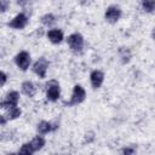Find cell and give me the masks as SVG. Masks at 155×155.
<instances>
[{
	"label": "cell",
	"instance_id": "15",
	"mask_svg": "<svg viewBox=\"0 0 155 155\" xmlns=\"http://www.w3.org/2000/svg\"><path fill=\"white\" fill-rule=\"evenodd\" d=\"M33 153H34V149L31 148L30 143H24L18 150V155H33Z\"/></svg>",
	"mask_w": 155,
	"mask_h": 155
},
{
	"label": "cell",
	"instance_id": "1",
	"mask_svg": "<svg viewBox=\"0 0 155 155\" xmlns=\"http://www.w3.org/2000/svg\"><path fill=\"white\" fill-rule=\"evenodd\" d=\"M68 45L70 47L71 51L74 52H80L82 50V46H84V38L81 34L79 33H74L71 35L68 36Z\"/></svg>",
	"mask_w": 155,
	"mask_h": 155
},
{
	"label": "cell",
	"instance_id": "4",
	"mask_svg": "<svg viewBox=\"0 0 155 155\" xmlns=\"http://www.w3.org/2000/svg\"><path fill=\"white\" fill-rule=\"evenodd\" d=\"M15 62L17 64V67L21 69V70H27L29 68V64H30V54L27 52V51H21L19 53L16 54L15 57Z\"/></svg>",
	"mask_w": 155,
	"mask_h": 155
},
{
	"label": "cell",
	"instance_id": "17",
	"mask_svg": "<svg viewBox=\"0 0 155 155\" xmlns=\"http://www.w3.org/2000/svg\"><path fill=\"white\" fill-rule=\"evenodd\" d=\"M142 7L145 12H153L155 10V1L154 0H144L142 2Z\"/></svg>",
	"mask_w": 155,
	"mask_h": 155
},
{
	"label": "cell",
	"instance_id": "6",
	"mask_svg": "<svg viewBox=\"0 0 155 155\" xmlns=\"http://www.w3.org/2000/svg\"><path fill=\"white\" fill-rule=\"evenodd\" d=\"M47 68H48V62H47V59L44 58V57L39 58V59L34 63V65H33L34 73H35L39 78H41V79H44V78L46 76Z\"/></svg>",
	"mask_w": 155,
	"mask_h": 155
},
{
	"label": "cell",
	"instance_id": "10",
	"mask_svg": "<svg viewBox=\"0 0 155 155\" xmlns=\"http://www.w3.org/2000/svg\"><path fill=\"white\" fill-rule=\"evenodd\" d=\"M47 38L52 44H59L63 40V33L59 29H51L47 33Z\"/></svg>",
	"mask_w": 155,
	"mask_h": 155
},
{
	"label": "cell",
	"instance_id": "19",
	"mask_svg": "<svg viewBox=\"0 0 155 155\" xmlns=\"http://www.w3.org/2000/svg\"><path fill=\"white\" fill-rule=\"evenodd\" d=\"M122 155H136V150L133 147H126L122 149Z\"/></svg>",
	"mask_w": 155,
	"mask_h": 155
},
{
	"label": "cell",
	"instance_id": "8",
	"mask_svg": "<svg viewBox=\"0 0 155 155\" xmlns=\"http://www.w3.org/2000/svg\"><path fill=\"white\" fill-rule=\"evenodd\" d=\"M28 23V18L24 13H18L10 23H8V27L13 28V29H23Z\"/></svg>",
	"mask_w": 155,
	"mask_h": 155
},
{
	"label": "cell",
	"instance_id": "2",
	"mask_svg": "<svg viewBox=\"0 0 155 155\" xmlns=\"http://www.w3.org/2000/svg\"><path fill=\"white\" fill-rule=\"evenodd\" d=\"M85 97H86V92H85L84 87L80 86V85H75L74 86V90H73V93H71V98H70V101L67 104L68 105L80 104L81 102H84Z\"/></svg>",
	"mask_w": 155,
	"mask_h": 155
},
{
	"label": "cell",
	"instance_id": "9",
	"mask_svg": "<svg viewBox=\"0 0 155 155\" xmlns=\"http://www.w3.org/2000/svg\"><path fill=\"white\" fill-rule=\"evenodd\" d=\"M90 79H91V85L93 88H98L102 86L103 84V80H104V74L101 71V70H93L90 75Z\"/></svg>",
	"mask_w": 155,
	"mask_h": 155
},
{
	"label": "cell",
	"instance_id": "3",
	"mask_svg": "<svg viewBox=\"0 0 155 155\" xmlns=\"http://www.w3.org/2000/svg\"><path fill=\"white\" fill-rule=\"evenodd\" d=\"M46 87H47V92H46V96L48 98V101L51 102H56L58 98H59V84L56 81V80H51L46 84Z\"/></svg>",
	"mask_w": 155,
	"mask_h": 155
},
{
	"label": "cell",
	"instance_id": "23",
	"mask_svg": "<svg viewBox=\"0 0 155 155\" xmlns=\"http://www.w3.org/2000/svg\"><path fill=\"white\" fill-rule=\"evenodd\" d=\"M8 155H16V154H13V153H11V154H8Z\"/></svg>",
	"mask_w": 155,
	"mask_h": 155
},
{
	"label": "cell",
	"instance_id": "12",
	"mask_svg": "<svg viewBox=\"0 0 155 155\" xmlns=\"http://www.w3.org/2000/svg\"><path fill=\"white\" fill-rule=\"evenodd\" d=\"M57 126H53L51 122H48V121H41V122H39L38 124V132L40 133V134H45V133H48V132H51L52 130H54Z\"/></svg>",
	"mask_w": 155,
	"mask_h": 155
},
{
	"label": "cell",
	"instance_id": "21",
	"mask_svg": "<svg viewBox=\"0 0 155 155\" xmlns=\"http://www.w3.org/2000/svg\"><path fill=\"white\" fill-rule=\"evenodd\" d=\"M6 74L4 73V71H1V86H4L5 85V82H6Z\"/></svg>",
	"mask_w": 155,
	"mask_h": 155
},
{
	"label": "cell",
	"instance_id": "11",
	"mask_svg": "<svg viewBox=\"0 0 155 155\" xmlns=\"http://www.w3.org/2000/svg\"><path fill=\"white\" fill-rule=\"evenodd\" d=\"M22 92L28 97H34V94L36 92V88H35V86L31 81H24L22 84Z\"/></svg>",
	"mask_w": 155,
	"mask_h": 155
},
{
	"label": "cell",
	"instance_id": "5",
	"mask_svg": "<svg viewBox=\"0 0 155 155\" xmlns=\"http://www.w3.org/2000/svg\"><path fill=\"white\" fill-rule=\"evenodd\" d=\"M19 99V93L17 91H11L6 94V98L1 102V108L2 109H11L13 107H17Z\"/></svg>",
	"mask_w": 155,
	"mask_h": 155
},
{
	"label": "cell",
	"instance_id": "18",
	"mask_svg": "<svg viewBox=\"0 0 155 155\" xmlns=\"http://www.w3.org/2000/svg\"><path fill=\"white\" fill-rule=\"evenodd\" d=\"M54 21H56L54 19V16L52 13H46L45 16L41 17V23L45 24V25H51V24L54 23Z\"/></svg>",
	"mask_w": 155,
	"mask_h": 155
},
{
	"label": "cell",
	"instance_id": "7",
	"mask_svg": "<svg viewBox=\"0 0 155 155\" xmlns=\"http://www.w3.org/2000/svg\"><path fill=\"white\" fill-rule=\"evenodd\" d=\"M104 17L105 19L109 22V23H115L120 19L121 17V8L119 6H115V5H111L107 8L105 13H104Z\"/></svg>",
	"mask_w": 155,
	"mask_h": 155
},
{
	"label": "cell",
	"instance_id": "22",
	"mask_svg": "<svg viewBox=\"0 0 155 155\" xmlns=\"http://www.w3.org/2000/svg\"><path fill=\"white\" fill-rule=\"evenodd\" d=\"M151 36H153V39L155 40V28L153 29V33H151Z\"/></svg>",
	"mask_w": 155,
	"mask_h": 155
},
{
	"label": "cell",
	"instance_id": "20",
	"mask_svg": "<svg viewBox=\"0 0 155 155\" xmlns=\"http://www.w3.org/2000/svg\"><path fill=\"white\" fill-rule=\"evenodd\" d=\"M7 5H8L7 1H5V0H0V10H1V12H5V11H6Z\"/></svg>",
	"mask_w": 155,
	"mask_h": 155
},
{
	"label": "cell",
	"instance_id": "14",
	"mask_svg": "<svg viewBox=\"0 0 155 155\" xmlns=\"http://www.w3.org/2000/svg\"><path fill=\"white\" fill-rule=\"evenodd\" d=\"M119 54H120V58H121V62L122 63H128L130 59H131V52L128 48H125V47H121L119 50Z\"/></svg>",
	"mask_w": 155,
	"mask_h": 155
},
{
	"label": "cell",
	"instance_id": "13",
	"mask_svg": "<svg viewBox=\"0 0 155 155\" xmlns=\"http://www.w3.org/2000/svg\"><path fill=\"white\" fill-rule=\"evenodd\" d=\"M30 145H31V148L34 149V151L40 150V149L45 145V139H44L41 136H36V137L33 138V140L30 142Z\"/></svg>",
	"mask_w": 155,
	"mask_h": 155
},
{
	"label": "cell",
	"instance_id": "16",
	"mask_svg": "<svg viewBox=\"0 0 155 155\" xmlns=\"http://www.w3.org/2000/svg\"><path fill=\"white\" fill-rule=\"evenodd\" d=\"M21 109L18 108V107H13V108H11V109H8V111H7V119L8 120H13V119H17L19 115H21Z\"/></svg>",
	"mask_w": 155,
	"mask_h": 155
}]
</instances>
